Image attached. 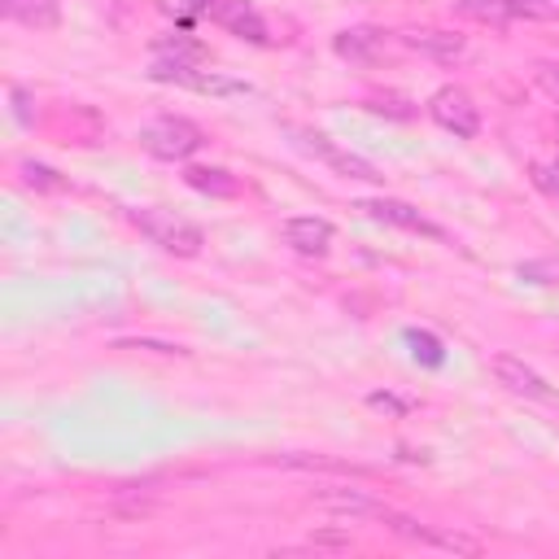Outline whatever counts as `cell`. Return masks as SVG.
Segmentation results:
<instances>
[{
  "mask_svg": "<svg viewBox=\"0 0 559 559\" xmlns=\"http://www.w3.org/2000/svg\"><path fill=\"white\" fill-rule=\"evenodd\" d=\"M127 218L153 240V245H162L166 253H175V258H197L201 253V245H205V231L197 227V223H188V218H179L175 210H157V205H140V210H127Z\"/></svg>",
  "mask_w": 559,
  "mask_h": 559,
  "instance_id": "cell-1",
  "label": "cell"
},
{
  "mask_svg": "<svg viewBox=\"0 0 559 559\" xmlns=\"http://www.w3.org/2000/svg\"><path fill=\"white\" fill-rule=\"evenodd\" d=\"M140 144L157 162H188L205 144V131L192 118H183V114H162V118L140 127Z\"/></svg>",
  "mask_w": 559,
  "mask_h": 559,
  "instance_id": "cell-2",
  "label": "cell"
},
{
  "mask_svg": "<svg viewBox=\"0 0 559 559\" xmlns=\"http://www.w3.org/2000/svg\"><path fill=\"white\" fill-rule=\"evenodd\" d=\"M493 376H498V384H502L507 393H515V397H524V402L559 406V389H555L542 371H533L524 358H515V354H498V358H493Z\"/></svg>",
  "mask_w": 559,
  "mask_h": 559,
  "instance_id": "cell-3",
  "label": "cell"
},
{
  "mask_svg": "<svg viewBox=\"0 0 559 559\" xmlns=\"http://www.w3.org/2000/svg\"><path fill=\"white\" fill-rule=\"evenodd\" d=\"M428 114L441 131H450L459 140H472L480 131V109L463 87H437L432 100H428Z\"/></svg>",
  "mask_w": 559,
  "mask_h": 559,
  "instance_id": "cell-4",
  "label": "cell"
},
{
  "mask_svg": "<svg viewBox=\"0 0 559 559\" xmlns=\"http://www.w3.org/2000/svg\"><path fill=\"white\" fill-rule=\"evenodd\" d=\"M148 79L175 83V87H192V92H245V83H236V79H223L214 70H197L188 61H166V57H153Z\"/></svg>",
  "mask_w": 559,
  "mask_h": 559,
  "instance_id": "cell-5",
  "label": "cell"
},
{
  "mask_svg": "<svg viewBox=\"0 0 559 559\" xmlns=\"http://www.w3.org/2000/svg\"><path fill=\"white\" fill-rule=\"evenodd\" d=\"M332 236H336L332 223L328 218H314V214H297V218L284 223V245L297 249V253H306V258H323L328 245H332Z\"/></svg>",
  "mask_w": 559,
  "mask_h": 559,
  "instance_id": "cell-6",
  "label": "cell"
},
{
  "mask_svg": "<svg viewBox=\"0 0 559 559\" xmlns=\"http://www.w3.org/2000/svg\"><path fill=\"white\" fill-rule=\"evenodd\" d=\"M402 44L432 57V61H459L467 52V39L454 35V31H437V26H415V31H402Z\"/></svg>",
  "mask_w": 559,
  "mask_h": 559,
  "instance_id": "cell-7",
  "label": "cell"
},
{
  "mask_svg": "<svg viewBox=\"0 0 559 559\" xmlns=\"http://www.w3.org/2000/svg\"><path fill=\"white\" fill-rule=\"evenodd\" d=\"M301 144H306L310 153H319L332 170H341L345 179H367V183H380V179H384L376 162H367V157H358V153H341V148H332L328 135H301Z\"/></svg>",
  "mask_w": 559,
  "mask_h": 559,
  "instance_id": "cell-8",
  "label": "cell"
},
{
  "mask_svg": "<svg viewBox=\"0 0 559 559\" xmlns=\"http://www.w3.org/2000/svg\"><path fill=\"white\" fill-rule=\"evenodd\" d=\"M362 214H371V218H380V223H393V227H406V231H424V236H445L437 223H428L415 205H406V201H393V197H376V201H362L358 205Z\"/></svg>",
  "mask_w": 559,
  "mask_h": 559,
  "instance_id": "cell-9",
  "label": "cell"
},
{
  "mask_svg": "<svg viewBox=\"0 0 559 559\" xmlns=\"http://www.w3.org/2000/svg\"><path fill=\"white\" fill-rule=\"evenodd\" d=\"M314 507L323 511H336V515H371V520H384V502L362 493V489H349V485H336V489H314Z\"/></svg>",
  "mask_w": 559,
  "mask_h": 559,
  "instance_id": "cell-10",
  "label": "cell"
},
{
  "mask_svg": "<svg viewBox=\"0 0 559 559\" xmlns=\"http://www.w3.org/2000/svg\"><path fill=\"white\" fill-rule=\"evenodd\" d=\"M210 17H214V22H223L231 35H240V39H249V44H266V39H271V35H266L262 13H258L249 0H218Z\"/></svg>",
  "mask_w": 559,
  "mask_h": 559,
  "instance_id": "cell-11",
  "label": "cell"
},
{
  "mask_svg": "<svg viewBox=\"0 0 559 559\" xmlns=\"http://www.w3.org/2000/svg\"><path fill=\"white\" fill-rule=\"evenodd\" d=\"M384 44H389V35H384L380 26H349V31H341V35L332 39L336 57H345V61H354V66H371V61L384 52Z\"/></svg>",
  "mask_w": 559,
  "mask_h": 559,
  "instance_id": "cell-12",
  "label": "cell"
},
{
  "mask_svg": "<svg viewBox=\"0 0 559 559\" xmlns=\"http://www.w3.org/2000/svg\"><path fill=\"white\" fill-rule=\"evenodd\" d=\"M4 17L31 26V31H52L61 22V0H0Z\"/></svg>",
  "mask_w": 559,
  "mask_h": 559,
  "instance_id": "cell-13",
  "label": "cell"
},
{
  "mask_svg": "<svg viewBox=\"0 0 559 559\" xmlns=\"http://www.w3.org/2000/svg\"><path fill=\"white\" fill-rule=\"evenodd\" d=\"M183 183L197 188V192H205V197H218V201L240 197V179L231 170H223V166H188L183 170Z\"/></svg>",
  "mask_w": 559,
  "mask_h": 559,
  "instance_id": "cell-14",
  "label": "cell"
},
{
  "mask_svg": "<svg viewBox=\"0 0 559 559\" xmlns=\"http://www.w3.org/2000/svg\"><path fill=\"white\" fill-rule=\"evenodd\" d=\"M153 57H166V61H188V66H201L205 61V48L188 35H162L153 39Z\"/></svg>",
  "mask_w": 559,
  "mask_h": 559,
  "instance_id": "cell-15",
  "label": "cell"
},
{
  "mask_svg": "<svg viewBox=\"0 0 559 559\" xmlns=\"http://www.w3.org/2000/svg\"><path fill=\"white\" fill-rule=\"evenodd\" d=\"M454 9H459L463 17H472V22H485V26H507V22H515L507 0H454Z\"/></svg>",
  "mask_w": 559,
  "mask_h": 559,
  "instance_id": "cell-16",
  "label": "cell"
},
{
  "mask_svg": "<svg viewBox=\"0 0 559 559\" xmlns=\"http://www.w3.org/2000/svg\"><path fill=\"white\" fill-rule=\"evenodd\" d=\"M406 345H411V354H415L419 362H428V367H441V362H445L441 341H437L432 332H415V328H406Z\"/></svg>",
  "mask_w": 559,
  "mask_h": 559,
  "instance_id": "cell-17",
  "label": "cell"
},
{
  "mask_svg": "<svg viewBox=\"0 0 559 559\" xmlns=\"http://www.w3.org/2000/svg\"><path fill=\"white\" fill-rule=\"evenodd\" d=\"M22 179L31 183V188H39V192H61L66 188V179L52 170V166H44V162H22Z\"/></svg>",
  "mask_w": 559,
  "mask_h": 559,
  "instance_id": "cell-18",
  "label": "cell"
},
{
  "mask_svg": "<svg viewBox=\"0 0 559 559\" xmlns=\"http://www.w3.org/2000/svg\"><path fill=\"white\" fill-rule=\"evenodd\" d=\"M218 0H162V9L179 22V26H192V17H210Z\"/></svg>",
  "mask_w": 559,
  "mask_h": 559,
  "instance_id": "cell-19",
  "label": "cell"
},
{
  "mask_svg": "<svg viewBox=\"0 0 559 559\" xmlns=\"http://www.w3.org/2000/svg\"><path fill=\"white\" fill-rule=\"evenodd\" d=\"M511 17H528V22H550L559 17V0H507Z\"/></svg>",
  "mask_w": 559,
  "mask_h": 559,
  "instance_id": "cell-20",
  "label": "cell"
},
{
  "mask_svg": "<svg viewBox=\"0 0 559 559\" xmlns=\"http://www.w3.org/2000/svg\"><path fill=\"white\" fill-rule=\"evenodd\" d=\"M546 197H559V162H533V175H528Z\"/></svg>",
  "mask_w": 559,
  "mask_h": 559,
  "instance_id": "cell-21",
  "label": "cell"
},
{
  "mask_svg": "<svg viewBox=\"0 0 559 559\" xmlns=\"http://www.w3.org/2000/svg\"><path fill=\"white\" fill-rule=\"evenodd\" d=\"M520 280H533V284H559V262H520Z\"/></svg>",
  "mask_w": 559,
  "mask_h": 559,
  "instance_id": "cell-22",
  "label": "cell"
},
{
  "mask_svg": "<svg viewBox=\"0 0 559 559\" xmlns=\"http://www.w3.org/2000/svg\"><path fill=\"white\" fill-rule=\"evenodd\" d=\"M367 109H371V114H393V118H411V114H415L402 96H371Z\"/></svg>",
  "mask_w": 559,
  "mask_h": 559,
  "instance_id": "cell-23",
  "label": "cell"
},
{
  "mask_svg": "<svg viewBox=\"0 0 559 559\" xmlns=\"http://www.w3.org/2000/svg\"><path fill=\"white\" fill-rule=\"evenodd\" d=\"M537 87L559 100V61H542V66H537Z\"/></svg>",
  "mask_w": 559,
  "mask_h": 559,
  "instance_id": "cell-24",
  "label": "cell"
},
{
  "mask_svg": "<svg viewBox=\"0 0 559 559\" xmlns=\"http://www.w3.org/2000/svg\"><path fill=\"white\" fill-rule=\"evenodd\" d=\"M9 100H13V118H17L22 127H31V122H35V114H31V92H26V87H13Z\"/></svg>",
  "mask_w": 559,
  "mask_h": 559,
  "instance_id": "cell-25",
  "label": "cell"
},
{
  "mask_svg": "<svg viewBox=\"0 0 559 559\" xmlns=\"http://www.w3.org/2000/svg\"><path fill=\"white\" fill-rule=\"evenodd\" d=\"M122 349H157V354H183V345H166V341H118Z\"/></svg>",
  "mask_w": 559,
  "mask_h": 559,
  "instance_id": "cell-26",
  "label": "cell"
},
{
  "mask_svg": "<svg viewBox=\"0 0 559 559\" xmlns=\"http://www.w3.org/2000/svg\"><path fill=\"white\" fill-rule=\"evenodd\" d=\"M367 402H371V406H376V411H393V415H402V411H406V402H397V397H393V393H371V397H367Z\"/></svg>",
  "mask_w": 559,
  "mask_h": 559,
  "instance_id": "cell-27",
  "label": "cell"
},
{
  "mask_svg": "<svg viewBox=\"0 0 559 559\" xmlns=\"http://www.w3.org/2000/svg\"><path fill=\"white\" fill-rule=\"evenodd\" d=\"M555 135H559V127H555Z\"/></svg>",
  "mask_w": 559,
  "mask_h": 559,
  "instance_id": "cell-28",
  "label": "cell"
}]
</instances>
